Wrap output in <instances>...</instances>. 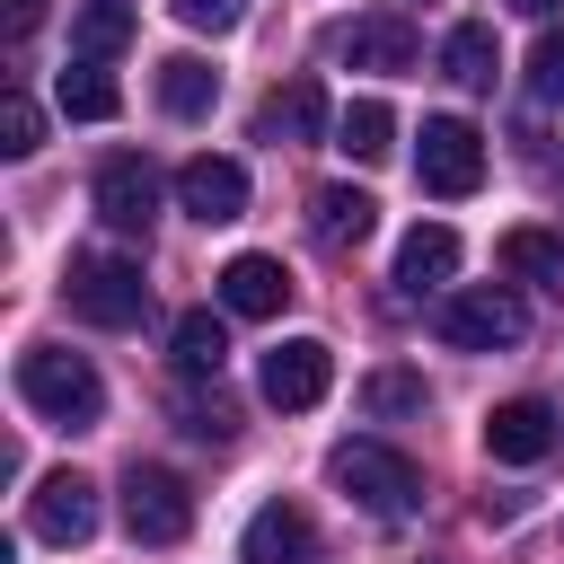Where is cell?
I'll return each instance as SVG.
<instances>
[{
    "label": "cell",
    "instance_id": "27",
    "mask_svg": "<svg viewBox=\"0 0 564 564\" xmlns=\"http://www.w3.org/2000/svg\"><path fill=\"white\" fill-rule=\"evenodd\" d=\"M176 423H185L194 441H220V449L238 441V405H229L220 388H212V397H176Z\"/></svg>",
    "mask_w": 564,
    "mask_h": 564
},
{
    "label": "cell",
    "instance_id": "23",
    "mask_svg": "<svg viewBox=\"0 0 564 564\" xmlns=\"http://www.w3.org/2000/svg\"><path fill=\"white\" fill-rule=\"evenodd\" d=\"M335 150H344V159H388V150H397V115H388V97H352V106L335 115Z\"/></svg>",
    "mask_w": 564,
    "mask_h": 564
},
{
    "label": "cell",
    "instance_id": "14",
    "mask_svg": "<svg viewBox=\"0 0 564 564\" xmlns=\"http://www.w3.org/2000/svg\"><path fill=\"white\" fill-rule=\"evenodd\" d=\"M326 132V88L300 70V79H282L264 106H256V141H317Z\"/></svg>",
    "mask_w": 564,
    "mask_h": 564
},
{
    "label": "cell",
    "instance_id": "2",
    "mask_svg": "<svg viewBox=\"0 0 564 564\" xmlns=\"http://www.w3.org/2000/svg\"><path fill=\"white\" fill-rule=\"evenodd\" d=\"M326 485H335L344 502H361L370 520H405L414 494H423L414 458H397L388 441H335V449H326Z\"/></svg>",
    "mask_w": 564,
    "mask_h": 564
},
{
    "label": "cell",
    "instance_id": "25",
    "mask_svg": "<svg viewBox=\"0 0 564 564\" xmlns=\"http://www.w3.org/2000/svg\"><path fill=\"white\" fill-rule=\"evenodd\" d=\"M0 150H9V159H35V150H44V115H35L26 88L0 97Z\"/></svg>",
    "mask_w": 564,
    "mask_h": 564
},
{
    "label": "cell",
    "instance_id": "28",
    "mask_svg": "<svg viewBox=\"0 0 564 564\" xmlns=\"http://www.w3.org/2000/svg\"><path fill=\"white\" fill-rule=\"evenodd\" d=\"M529 88H538L546 106H564V35H555V26H546L538 53H529Z\"/></svg>",
    "mask_w": 564,
    "mask_h": 564
},
{
    "label": "cell",
    "instance_id": "6",
    "mask_svg": "<svg viewBox=\"0 0 564 564\" xmlns=\"http://www.w3.org/2000/svg\"><path fill=\"white\" fill-rule=\"evenodd\" d=\"M414 176H423V194H476L485 185V141H476V123H458V115H432L423 132H414Z\"/></svg>",
    "mask_w": 564,
    "mask_h": 564
},
{
    "label": "cell",
    "instance_id": "15",
    "mask_svg": "<svg viewBox=\"0 0 564 564\" xmlns=\"http://www.w3.org/2000/svg\"><path fill=\"white\" fill-rule=\"evenodd\" d=\"M370 229H379V203H370L361 185H317V194H308V238H317V247L344 256V247H361Z\"/></svg>",
    "mask_w": 564,
    "mask_h": 564
},
{
    "label": "cell",
    "instance_id": "8",
    "mask_svg": "<svg viewBox=\"0 0 564 564\" xmlns=\"http://www.w3.org/2000/svg\"><path fill=\"white\" fill-rule=\"evenodd\" d=\"M414 53H423V35L397 9H361L352 26H335V62L344 70H414Z\"/></svg>",
    "mask_w": 564,
    "mask_h": 564
},
{
    "label": "cell",
    "instance_id": "21",
    "mask_svg": "<svg viewBox=\"0 0 564 564\" xmlns=\"http://www.w3.org/2000/svg\"><path fill=\"white\" fill-rule=\"evenodd\" d=\"M502 273L511 282H546V291H564V238L555 229H502Z\"/></svg>",
    "mask_w": 564,
    "mask_h": 564
},
{
    "label": "cell",
    "instance_id": "29",
    "mask_svg": "<svg viewBox=\"0 0 564 564\" xmlns=\"http://www.w3.org/2000/svg\"><path fill=\"white\" fill-rule=\"evenodd\" d=\"M185 26H203V35H229L238 18H247V0H167Z\"/></svg>",
    "mask_w": 564,
    "mask_h": 564
},
{
    "label": "cell",
    "instance_id": "18",
    "mask_svg": "<svg viewBox=\"0 0 564 564\" xmlns=\"http://www.w3.org/2000/svg\"><path fill=\"white\" fill-rule=\"evenodd\" d=\"M53 97H62V115H70V123H106V115L123 106V88L106 79V62H79V53L62 62V79H53Z\"/></svg>",
    "mask_w": 564,
    "mask_h": 564
},
{
    "label": "cell",
    "instance_id": "26",
    "mask_svg": "<svg viewBox=\"0 0 564 564\" xmlns=\"http://www.w3.org/2000/svg\"><path fill=\"white\" fill-rule=\"evenodd\" d=\"M361 414H423V379L414 370H370L361 379Z\"/></svg>",
    "mask_w": 564,
    "mask_h": 564
},
{
    "label": "cell",
    "instance_id": "31",
    "mask_svg": "<svg viewBox=\"0 0 564 564\" xmlns=\"http://www.w3.org/2000/svg\"><path fill=\"white\" fill-rule=\"evenodd\" d=\"M511 9H520V18H555L564 0H511Z\"/></svg>",
    "mask_w": 564,
    "mask_h": 564
},
{
    "label": "cell",
    "instance_id": "3",
    "mask_svg": "<svg viewBox=\"0 0 564 564\" xmlns=\"http://www.w3.org/2000/svg\"><path fill=\"white\" fill-rule=\"evenodd\" d=\"M62 291H70V308H79L88 326H106V335L150 317V282H141V264H132V256H106V247H79L70 273H62Z\"/></svg>",
    "mask_w": 564,
    "mask_h": 564
},
{
    "label": "cell",
    "instance_id": "12",
    "mask_svg": "<svg viewBox=\"0 0 564 564\" xmlns=\"http://www.w3.org/2000/svg\"><path fill=\"white\" fill-rule=\"evenodd\" d=\"M238 564H317V520L300 502H264L238 538Z\"/></svg>",
    "mask_w": 564,
    "mask_h": 564
},
{
    "label": "cell",
    "instance_id": "16",
    "mask_svg": "<svg viewBox=\"0 0 564 564\" xmlns=\"http://www.w3.org/2000/svg\"><path fill=\"white\" fill-rule=\"evenodd\" d=\"M282 300H291L282 256H229V264H220V308H229V317H273Z\"/></svg>",
    "mask_w": 564,
    "mask_h": 564
},
{
    "label": "cell",
    "instance_id": "1",
    "mask_svg": "<svg viewBox=\"0 0 564 564\" xmlns=\"http://www.w3.org/2000/svg\"><path fill=\"white\" fill-rule=\"evenodd\" d=\"M18 397H26L44 423H70V432H88V423L106 414V379H97V361H88V352H62V344L18 352Z\"/></svg>",
    "mask_w": 564,
    "mask_h": 564
},
{
    "label": "cell",
    "instance_id": "13",
    "mask_svg": "<svg viewBox=\"0 0 564 564\" xmlns=\"http://www.w3.org/2000/svg\"><path fill=\"white\" fill-rule=\"evenodd\" d=\"M176 203H185L203 229H220V220L247 212V167H238V159H185V167H176Z\"/></svg>",
    "mask_w": 564,
    "mask_h": 564
},
{
    "label": "cell",
    "instance_id": "4",
    "mask_svg": "<svg viewBox=\"0 0 564 564\" xmlns=\"http://www.w3.org/2000/svg\"><path fill=\"white\" fill-rule=\"evenodd\" d=\"M520 335H529V308L511 282H467L441 300V344H458V352H502Z\"/></svg>",
    "mask_w": 564,
    "mask_h": 564
},
{
    "label": "cell",
    "instance_id": "5",
    "mask_svg": "<svg viewBox=\"0 0 564 564\" xmlns=\"http://www.w3.org/2000/svg\"><path fill=\"white\" fill-rule=\"evenodd\" d=\"M123 529H132V546H176L185 529H194V494H185V476H167V467H123Z\"/></svg>",
    "mask_w": 564,
    "mask_h": 564
},
{
    "label": "cell",
    "instance_id": "30",
    "mask_svg": "<svg viewBox=\"0 0 564 564\" xmlns=\"http://www.w3.org/2000/svg\"><path fill=\"white\" fill-rule=\"evenodd\" d=\"M35 18H44V0H0V26L9 35H35Z\"/></svg>",
    "mask_w": 564,
    "mask_h": 564
},
{
    "label": "cell",
    "instance_id": "24",
    "mask_svg": "<svg viewBox=\"0 0 564 564\" xmlns=\"http://www.w3.org/2000/svg\"><path fill=\"white\" fill-rule=\"evenodd\" d=\"M167 344H176V370H185V379H220V361H229V326H220L212 308H185Z\"/></svg>",
    "mask_w": 564,
    "mask_h": 564
},
{
    "label": "cell",
    "instance_id": "10",
    "mask_svg": "<svg viewBox=\"0 0 564 564\" xmlns=\"http://www.w3.org/2000/svg\"><path fill=\"white\" fill-rule=\"evenodd\" d=\"M26 520H35V538H53V546H88V538H97V485H88L79 467H53V476L35 485V502H26Z\"/></svg>",
    "mask_w": 564,
    "mask_h": 564
},
{
    "label": "cell",
    "instance_id": "20",
    "mask_svg": "<svg viewBox=\"0 0 564 564\" xmlns=\"http://www.w3.org/2000/svg\"><path fill=\"white\" fill-rule=\"evenodd\" d=\"M123 44H132V0H79L70 53H79V62H115Z\"/></svg>",
    "mask_w": 564,
    "mask_h": 564
},
{
    "label": "cell",
    "instance_id": "22",
    "mask_svg": "<svg viewBox=\"0 0 564 564\" xmlns=\"http://www.w3.org/2000/svg\"><path fill=\"white\" fill-rule=\"evenodd\" d=\"M441 70H449L458 88H494V70H502V44H494V26H485V18L449 26V44H441Z\"/></svg>",
    "mask_w": 564,
    "mask_h": 564
},
{
    "label": "cell",
    "instance_id": "9",
    "mask_svg": "<svg viewBox=\"0 0 564 564\" xmlns=\"http://www.w3.org/2000/svg\"><path fill=\"white\" fill-rule=\"evenodd\" d=\"M88 203H97V220L106 229H123V238H150V220H159V176H150V159H106L97 167V185H88Z\"/></svg>",
    "mask_w": 564,
    "mask_h": 564
},
{
    "label": "cell",
    "instance_id": "11",
    "mask_svg": "<svg viewBox=\"0 0 564 564\" xmlns=\"http://www.w3.org/2000/svg\"><path fill=\"white\" fill-rule=\"evenodd\" d=\"M485 449H494L502 467L546 458V449H555V405H546V397H502V405L485 414Z\"/></svg>",
    "mask_w": 564,
    "mask_h": 564
},
{
    "label": "cell",
    "instance_id": "17",
    "mask_svg": "<svg viewBox=\"0 0 564 564\" xmlns=\"http://www.w3.org/2000/svg\"><path fill=\"white\" fill-rule=\"evenodd\" d=\"M458 273V229H441V220H414L405 229V247H397V282L423 300V291H441Z\"/></svg>",
    "mask_w": 564,
    "mask_h": 564
},
{
    "label": "cell",
    "instance_id": "19",
    "mask_svg": "<svg viewBox=\"0 0 564 564\" xmlns=\"http://www.w3.org/2000/svg\"><path fill=\"white\" fill-rule=\"evenodd\" d=\"M212 97H220V70H212L203 53H167V62H159V106H167V115L194 123V115H212Z\"/></svg>",
    "mask_w": 564,
    "mask_h": 564
},
{
    "label": "cell",
    "instance_id": "7",
    "mask_svg": "<svg viewBox=\"0 0 564 564\" xmlns=\"http://www.w3.org/2000/svg\"><path fill=\"white\" fill-rule=\"evenodd\" d=\"M256 388H264V405H282V414H308V405L335 388V352H326L317 335H282V344L264 352Z\"/></svg>",
    "mask_w": 564,
    "mask_h": 564
}]
</instances>
